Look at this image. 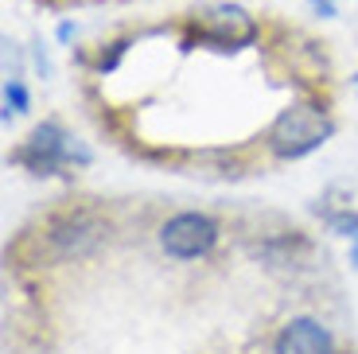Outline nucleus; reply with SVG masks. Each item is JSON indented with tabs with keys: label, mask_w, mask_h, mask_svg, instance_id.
<instances>
[{
	"label": "nucleus",
	"mask_w": 358,
	"mask_h": 354,
	"mask_svg": "<svg viewBox=\"0 0 358 354\" xmlns=\"http://www.w3.org/2000/svg\"><path fill=\"white\" fill-rule=\"evenodd\" d=\"M320 214H323V222L331 226V234H339V238H355L358 234V211L350 203H331V195H327L320 206Z\"/></svg>",
	"instance_id": "6e6552de"
},
{
	"label": "nucleus",
	"mask_w": 358,
	"mask_h": 354,
	"mask_svg": "<svg viewBox=\"0 0 358 354\" xmlns=\"http://www.w3.org/2000/svg\"><path fill=\"white\" fill-rule=\"evenodd\" d=\"M273 354H335V335L315 316H292L273 335Z\"/></svg>",
	"instance_id": "423d86ee"
},
{
	"label": "nucleus",
	"mask_w": 358,
	"mask_h": 354,
	"mask_svg": "<svg viewBox=\"0 0 358 354\" xmlns=\"http://www.w3.org/2000/svg\"><path fill=\"white\" fill-rule=\"evenodd\" d=\"M261 36L257 20L250 16V8L242 4H230V0H218V4H206L195 16L187 20V31H183V47H210V51H245L253 47Z\"/></svg>",
	"instance_id": "7ed1b4c3"
},
{
	"label": "nucleus",
	"mask_w": 358,
	"mask_h": 354,
	"mask_svg": "<svg viewBox=\"0 0 358 354\" xmlns=\"http://www.w3.org/2000/svg\"><path fill=\"white\" fill-rule=\"evenodd\" d=\"M335 117L331 109L315 98H296L273 117L265 133V148L277 160H304L312 152H320L323 144L335 136Z\"/></svg>",
	"instance_id": "f257e3e1"
},
{
	"label": "nucleus",
	"mask_w": 358,
	"mask_h": 354,
	"mask_svg": "<svg viewBox=\"0 0 358 354\" xmlns=\"http://www.w3.org/2000/svg\"><path fill=\"white\" fill-rule=\"evenodd\" d=\"M106 238H109V222L90 206L55 214L43 230L51 261H86L90 253H98L106 246Z\"/></svg>",
	"instance_id": "20e7f679"
},
{
	"label": "nucleus",
	"mask_w": 358,
	"mask_h": 354,
	"mask_svg": "<svg viewBox=\"0 0 358 354\" xmlns=\"http://www.w3.org/2000/svg\"><path fill=\"white\" fill-rule=\"evenodd\" d=\"M74 36H78V24H71V20H66V24H59V43H63V47L71 43Z\"/></svg>",
	"instance_id": "9b49d317"
},
{
	"label": "nucleus",
	"mask_w": 358,
	"mask_h": 354,
	"mask_svg": "<svg viewBox=\"0 0 358 354\" xmlns=\"http://www.w3.org/2000/svg\"><path fill=\"white\" fill-rule=\"evenodd\" d=\"M253 257L257 261H265L268 269H296L300 261H308L312 257V241L304 238V234H273V238H265L257 249H253Z\"/></svg>",
	"instance_id": "0eeeda50"
},
{
	"label": "nucleus",
	"mask_w": 358,
	"mask_h": 354,
	"mask_svg": "<svg viewBox=\"0 0 358 354\" xmlns=\"http://www.w3.org/2000/svg\"><path fill=\"white\" fill-rule=\"evenodd\" d=\"M12 164H20L24 171L47 179V176H59L63 168H90V164H94V152H90V144L78 141L66 125L43 121V125L31 129V136H27L16 152H12Z\"/></svg>",
	"instance_id": "f03ea898"
},
{
	"label": "nucleus",
	"mask_w": 358,
	"mask_h": 354,
	"mask_svg": "<svg viewBox=\"0 0 358 354\" xmlns=\"http://www.w3.org/2000/svg\"><path fill=\"white\" fill-rule=\"evenodd\" d=\"M350 265L358 269V234H355V238H350Z\"/></svg>",
	"instance_id": "f8f14e48"
},
{
	"label": "nucleus",
	"mask_w": 358,
	"mask_h": 354,
	"mask_svg": "<svg viewBox=\"0 0 358 354\" xmlns=\"http://www.w3.org/2000/svg\"><path fill=\"white\" fill-rule=\"evenodd\" d=\"M129 51V39H117V43H106L101 47V55H98V74H109V71H117V62H121V55Z\"/></svg>",
	"instance_id": "9d476101"
},
{
	"label": "nucleus",
	"mask_w": 358,
	"mask_h": 354,
	"mask_svg": "<svg viewBox=\"0 0 358 354\" xmlns=\"http://www.w3.org/2000/svg\"><path fill=\"white\" fill-rule=\"evenodd\" d=\"M222 226L203 211H179L160 226V249L171 261H203L215 253Z\"/></svg>",
	"instance_id": "39448f33"
},
{
	"label": "nucleus",
	"mask_w": 358,
	"mask_h": 354,
	"mask_svg": "<svg viewBox=\"0 0 358 354\" xmlns=\"http://www.w3.org/2000/svg\"><path fill=\"white\" fill-rule=\"evenodd\" d=\"M350 86H355V98H358V71H355V78H350Z\"/></svg>",
	"instance_id": "ddd939ff"
},
{
	"label": "nucleus",
	"mask_w": 358,
	"mask_h": 354,
	"mask_svg": "<svg viewBox=\"0 0 358 354\" xmlns=\"http://www.w3.org/2000/svg\"><path fill=\"white\" fill-rule=\"evenodd\" d=\"M31 109V94H27L24 78H4V121L27 113Z\"/></svg>",
	"instance_id": "1a4fd4ad"
}]
</instances>
